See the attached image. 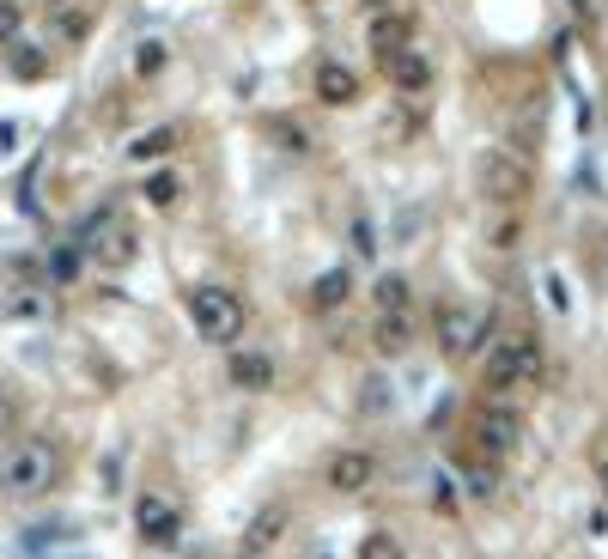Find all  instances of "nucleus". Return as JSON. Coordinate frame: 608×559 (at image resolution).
<instances>
[{"label": "nucleus", "mask_w": 608, "mask_h": 559, "mask_svg": "<svg viewBox=\"0 0 608 559\" xmlns=\"http://www.w3.org/2000/svg\"><path fill=\"white\" fill-rule=\"evenodd\" d=\"M55 481H61V456L43 438H25V444H13L0 456V493H13V499H37Z\"/></svg>", "instance_id": "obj_1"}, {"label": "nucleus", "mask_w": 608, "mask_h": 559, "mask_svg": "<svg viewBox=\"0 0 608 559\" xmlns=\"http://www.w3.org/2000/svg\"><path fill=\"white\" fill-rule=\"evenodd\" d=\"M189 316H195V329L207 341H238V329H244V304L225 286H195L189 292Z\"/></svg>", "instance_id": "obj_2"}, {"label": "nucleus", "mask_w": 608, "mask_h": 559, "mask_svg": "<svg viewBox=\"0 0 608 559\" xmlns=\"http://www.w3.org/2000/svg\"><path fill=\"white\" fill-rule=\"evenodd\" d=\"M536 371H542V347L529 341V335H505V341H493V353H487V383H493V389L536 383Z\"/></svg>", "instance_id": "obj_3"}, {"label": "nucleus", "mask_w": 608, "mask_h": 559, "mask_svg": "<svg viewBox=\"0 0 608 559\" xmlns=\"http://www.w3.org/2000/svg\"><path fill=\"white\" fill-rule=\"evenodd\" d=\"M475 177H481V195H487V201H505V207H511V201L529 195V165H517L511 152H487Z\"/></svg>", "instance_id": "obj_4"}, {"label": "nucleus", "mask_w": 608, "mask_h": 559, "mask_svg": "<svg viewBox=\"0 0 608 559\" xmlns=\"http://www.w3.org/2000/svg\"><path fill=\"white\" fill-rule=\"evenodd\" d=\"M432 329H438V347H444L450 359L475 353V347H481V335H487L475 310H438V323H432Z\"/></svg>", "instance_id": "obj_5"}, {"label": "nucleus", "mask_w": 608, "mask_h": 559, "mask_svg": "<svg viewBox=\"0 0 608 559\" xmlns=\"http://www.w3.org/2000/svg\"><path fill=\"white\" fill-rule=\"evenodd\" d=\"M86 250H92V256H104V262H116V268H122V262H128V256H134V237H128V225H122V219H116V213H98V219H92V225H86Z\"/></svg>", "instance_id": "obj_6"}, {"label": "nucleus", "mask_w": 608, "mask_h": 559, "mask_svg": "<svg viewBox=\"0 0 608 559\" xmlns=\"http://www.w3.org/2000/svg\"><path fill=\"white\" fill-rule=\"evenodd\" d=\"M517 438H523V420H517L511 408H481V414H475V444H481V450L505 456V450H517Z\"/></svg>", "instance_id": "obj_7"}, {"label": "nucleus", "mask_w": 608, "mask_h": 559, "mask_svg": "<svg viewBox=\"0 0 608 559\" xmlns=\"http://www.w3.org/2000/svg\"><path fill=\"white\" fill-rule=\"evenodd\" d=\"M134 523H140V535H146L152 547H171V541L183 535V517H177V505H165V499H140V505H134Z\"/></svg>", "instance_id": "obj_8"}, {"label": "nucleus", "mask_w": 608, "mask_h": 559, "mask_svg": "<svg viewBox=\"0 0 608 559\" xmlns=\"http://www.w3.org/2000/svg\"><path fill=\"white\" fill-rule=\"evenodd\" d=\"M371 474H377V462H371L365 450H341V456L329 462V487H335V493H365Z\"/></svg>", "instance_id": "obj_9"}, {"label": "nucleus", "mask_w": 608, "mask_h": 559, "mask_svg": "<svg viewBox=\"0 0 608 559\" xmlns=\"http://www.w3.org/2000/svg\"><path fill=\"white\" fill-rule=\"evenodd\" d=\"M317 98H323V104H353V98H359V73L341 67V61H323V67H317Z\"/></svg>", "instance_id": "obj_10"}, {"label": "nucleus", "mask_w": 608, "mask_h": 559, "mask_svg": "<svg viewBox=\"0 0 608 559\" xmlns=\"http://www.w3.org/2000/svg\"><path fill=\"white\" fill-rule=\"evenodd\" d=\"M408 37H414V25H408L402 13H377V19H371V49L384 55V61H390V55H402V49H408Z\"/></svg>", "instance_id": "obj_11"}, {"label": "nucleus", "mask_w": 608, "mask_h": 559, "mask_svg": "<svg viewBox=\"0 0 608 559\" xmlns=\"http://www.w3.org/2000/svg\"><path fill=\"white\" fill-rule=\"evenodd\" d=\"M384 67H390V79H396L402 92H426V86H432V61H426L420 49H402V55H390Z\"/></svg>", "instance_id": "obj_12"}, {"label": "nucleus", "mask_w": 608, "mask_h": 559, "mask_svg": "<svg viewBox=\"0 0 608 559\" xmlns=\"http://www.w3.org/2000/svg\"><path fill=\"white\" fill-rule=\"evenodd\" d=\"M232 383H238V389H268V383H274V359H262V353H232Z\"/></svg>", "instance_id": "obj_13"}, {"label": "nucleus", "mask_w": 608, "mask_h": 559, "mask_svg": "<svg viewBox=\"0 0 608 559\" xmlns=\"http://www.w3.org/2000/svg\"><path fill=\"white\" fill-rule=\"evenodd\" d=\"M171 152H177V128H146V134H134V146H128L134 165H146V158H171Z\"/></svg>", "instance_id": "obj_14"}, {"label": "nucleus", "mask_w": 608, "mask_h": 559, "mask_svg": "<svg viewBox=\"0 0 608 559\" xmlns=\"http://www.w3.org/2000/svg\"><path fill=\"white\" fill-rule=\"evenodd\" d=\"M371 347L377 353H408V316H377V329H371Z\"/></svg>", "instance_id": "obj_15"}, {"label": "nucleus", "mask_w": 608, "mask_h": 559, "mask_svg": "<svg viewBox=\"0 0 608 559\" xmlns=\"http://www.w3.org/2000/svg\"><path fill=\"white\" fill-rule=\"evenodd\" d=\"M347 292H353V280H347V268H329L317 286H311V304L317 310H335V304H347Z\"/></svg>", "instance_id": "obj_16"}, {"label": "nucleus", "mask_w": 608, "mask_h": 559, "mask_svg": "<svg viewBox=\"0 0 608 559\" xmlns=\"http://www.w3.org/2000/svg\"><path fill=\"white\" fill-rule=\"evenodd\" d=\"M280 529H286V511H280V505H268V511H262V517H256V523L244 529V541H250V553H262V547H274V535H280Z\"/></svg>", "instance_id": "obj_17"}, {"label": "nucleus", "mask_w": 608, "mask_h": 559, "mask_svg": "<svg viewBox=\"0 0 608 559\" xmlns=\"http://www.w3.org/2000/svg\"><path fill=\"white\" fill-rule=\"evenodd\" d=\"M13 73H19V79H43V73H49V55H43L37 43H13Z\"/></svg>", "instance_id": "obj_18"}, {"label": "nucleus", "mask_w": 608, "mask_h": 559, "mask_svg": "<svg viewBox=\"0 0 608 559\" xmlns=\"http://www.w3.org/2000/svg\"><path fill=\"white\" fill-rule=\"evenodd\" d=\"M377 304H384V316H402V304H408V280H402V274H384V280H377Z\"/></svg>", "instance_id": "obj_19"}, {"label": "nucleus", "mask_w": 608, "mask_h": 559, "mask_svg": "<svg viewBox=\"0 0 608 559\" xmlns=\"http://www.w3.org/2000/svg\"><path fill=\"white\" fill-rule=\"evenodd\" d=\"M177 195H183V189H177V177H171V171L146 177V201H152V207H177Z\"/></svg>", "instance_id": "obj_20"}, {"label": "nucleus", "mask_w": 608, "mask_h": 559, "mask_svg": "<svg viewBox=\"0 0 608 559\" xmlns=\"http://www.w3.org/2000/svg\"><path fill=\"white\" fill-rule=\"evenodd\" d=\"M19 25H25L19 0H0V43H19Z\"/></svg>", "instance_id": "obj_21"}, {"label": "nucleus", "mask_w": 608, "mask_h": 559, "mask_svg": "<svg viewBox=\"0 0 608 559\" xmlns=\"http://www.w3.org/2000/svg\"><path fill=\"white\" fill-rule=\"evenodd\" d=\"M359 559H402V547H396L390 535H365V547H359Z\"/></svg>", "instance_id": "obj_22"}, {"label": "nucleus", "mask_w": 608, "mask_h": 559, "mask_svg": "<svg viewBox=\"0 0 608 559\" xmlns=\"http://www.w3.org/2000/svg\"><path fill=\"white\" fill-rule=\"evenodd\" d=\"M165 67V43H140V55H134V73H159Z\"/></svg>", "instance_id": "obj_23"}, {"label": "nucleus", "mask_w": 608, "mask_h": 559, "mask_svg": "<svg viewBox=\"0 0 608 559\" xmlns=\"http://www.w3.org/2000/svg\"><path fill=\"white\" fill-rule=\"evenodd\" d=\"M13 426H19V408H13V395H0V438H13Z\"/></svg>", "instance_id": "obj_24"}, {"label": "nucleus", "mask_w": 608, "mask_h": 559, "mask_svg": "<svg viewBox=\"0 0 608 559\" xmlns=\"http://www.w3.org/2000/svg\"><path fill=\"white\" fill-rule=\"evenodd\" d=\"M469 493H481V499L493 493V468H469Z\"/></svg>", "instance_id": "obj_25"}, {"label": "nucleus", "mask_w": 608, "mask_h": 559, "mask_svg": "<svg viewBox=\"0 0 608 559\" xmlns=\"http://www.w3.org/2000/svg\"><path fill=\"white\" fill-rule=\"evenodd\" d=\"M365 414H384V383H377V377L365 383Z\"/></svg>", "instance_id": "obj_26"}, {"label": "nucleus", "mask_w": 608, "mask_h": 559, "mask_svg": "<svg viewBox=\"0 0 608 559\" xmlns=\"http://www.w3.org/2000/svg\"><path fill=\"white\" fill-rule=\"evenodd\" d=\"M353 250H359V256H371V250H377V244H371V225H365V219L353 225Z\"/></svg>", "instance_id": "obj_27"}, {"label": "nucleus", "mask_w": 608, "mask_h": 559, "mask_svg": "<svg viewBox=\"0 0 608 559\" xmlns=\"http://www.w3.org/2000/svg\"><path fill=\"white\" fill-rule=\"evenodd\" d=\"M602 487H608V462H602Z\"/></svg>", "instance_id": "obj_28"}, {"label": "nucleus", "mask_w": 608, "mask_h": 559, "mask_svg": "<svg viewBox=\"0 0 608 559\" xmlns=\"http://www.w3.org/2000/svg\"><path fill=\"white\" fill-rule=\"evenodd\" d=\"M371 7H390V0H371Z\"/></svg>", "instance_id": "obj_29"}]
</instances>
